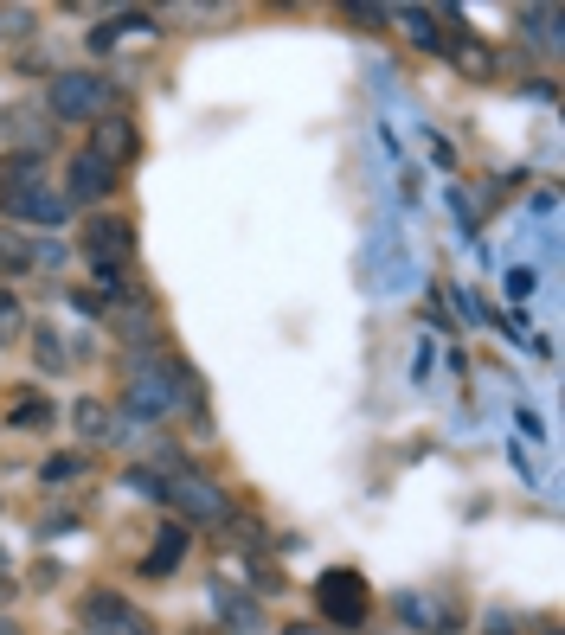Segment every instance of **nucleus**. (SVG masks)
<instances>
[{
    "mask_svg": "<svg viewBox=\"0 0 565 635\" xmlns=\"http://www.w3.org/2000/svg\"><path fill=\"white\" fill-rule=\"evenodd\" d=\"M315 610H322L334 629H360L366 623V578L347 571V565L322 571V584H315Z\"/></svg>",
    "mask_w": 565,
    "mask_h": 635,
    "instance_id": "1",
    "label": "nucleus"
},
{
    "mask_svg": "<svg viewBox=\"0 0 565 635\" xmlns=\"http://www.w3.org/2000/svg\"><path fill=\"white\" fill-rule=\"evenodd\" d=\"M0 212H7V219H33V225H65L71 219V199L52 193L33 174V180H7V187H0Z\"/></svg>",
    "mask_w": 565,
    "mask_h": 635,
    "instance_id": "2",
    "label": "nucleus"
},
{
    "mask_svg": "<svg viewBox=\"0 0 565 635\" xmlns=\"http://www.w3.org/2000/svg\"><path fill=\"white\" fill-rule=\"evenodd\" d=\"M103 103H110V77H97V71H58L52 77V116L84 122V116H103Z\"/></svg>",
    "mask_w": 565,
    "mask_h": 635,
    "instance_id": "3",
    "label": "nucleus"
},
{
    "mask_svg": "<svg viewBox=\"0 0 565 635\" xmlns=\"http://www.w3.org/2000/svg\"><path fill=\"white\" fill-rule=\"evenodd\" d=\"M84 623L97 635H155V623H148L129 597H116V591H90L84 597Z\"/></svg>",
    "mask_w": 565,
    "mask_h": 635,
    "instance_id": "4",
    "label": "nucleus"
},
{
    "mask_svg": "<svg viewBox=\"0 0 565 635\" xmlns=\"http://www.w3.org/2000/svg\"><path fill=\"white\" fill-rule=\"evenodd\" d=\"M167 507H180L187 520H225V494L212 488V482H200V475H180V482H167Z\"/></svg>",
    "mask_w": 565,
    "mask_h": 635,
    "instance_id": "5",
    "label": "nucleus"
},
{
    "mask_svg": "<svg viewBox=\"0 0 565 635\" xmlns=\"http://www.w3.org/2000/svg\"><path fill=\"white\" fill-rule=\"evenodd\" d=\"M116 193V167L97 161V154H78L65 167V199H110Z\"/></svg>",
    "mask_w": 565,
    "mask_h": 635,
    "instance_id": "6",
    "label": "nucleus"
},
{
    "mask_svg": "<svg viewBox=\"0 0 565 635\" xmlns=\"http://www.w3.org/2000/svg\"><path fill=\"white\" fill-rule=\"evenodd\" d=\"M84 251L97 257V263H122V257L135 251V231L122 225V219H90L84 225Z\"/></svg>",
    "mask_w": 565,
    "mask_h": 635,
    "instance_id": "7",
    "label": "nucleus"
},
{
    "mask_svg": "<svg viewBox=\"0 0 565 635\" xmlns=\"http://www.w3.org/2000/svg\"><path fill=\"white\" fill-rule=\"evenodd\" d=\"M180 559H187V526L167 520V526H161V539H155V552L142 559V578H167V571H174Z\"/></svg>",
    "mask_w": 565,
    "mask_h": 635,
    "instance_id": "8",
    "label": "nucleus"
},
{
    "mask_svg": "<svg viewBox=\"0 0 565 635\" xmlns=\"http://www.w3.org/2000/svg\"><path fill=\"white\" fill-rule=\"evenodd\" d=\"M174 385H161L155 373H142L135 379V392H129V411H148V417H161V411H174Z\"/></svg>",
    "mask_w": 565,
    "mask_h": 635,
    "instance_id": "9",
    "label": "nucleus"
},
{
    "mask_svg": "<svg viewBox=\"0 0 565 635\" xmlns=\"http://www.w3.org/2000/svg\"><path fill=\"white\" fill-rule=\"evenodd\" d=\"M90 154H97V161H110V167H122V161L135 154V129H129V122H103V129H97V148H90Z\"/></svg>",
    "mask_w": 565,
    "mask_h": 635,
    "instance_id": "10",
    "label": "nucleus"
},
{
    "mask_svg": "<svg viewBox=\"0 0 565 635\" xmlns=\"http://www.w3.org/2000/svg\"><path fill=\"white\" fill-rule=\"evenodd\" d=\"M110 328H116V340H129V347H142V340L155 334V321H148V302H129V308H110Z\"/></svg>",
    "mask_w": 565,
    "mask_h": 635,
    "instance_id": "11",
    "label": "nucleus"
},
{
    "mask_svg": "<svg viewBox=\"0 0 565 635\" xmlns=\"http://www.w3.org/2000/svg\"><path fill=\"white\" fill-rule=\"evenodd\" d=\"M33 244H26L20 238V231H0V283H13V276H26V270H33Z\"/></svg>",
    "mask_w": 565,
    "mask_h": 635,
    "instance_id": "12",
    "label": "nucleus"
},
{
    "mask_svg": "<svg viewBox=\"0 0 565 635\" xmlns=\"http://www.w3.org/2000/svg\"><path fill=\"white\" fill-rule=\"evenodd\" d=\"M7 424L13 430H45V424H58V411L45 398H20V405H7Z\"/></svg>",
    "mask_w": 565,
    "mask_h": 635,
    "instance_id": "13",
    "label": "nucleus"
},
{
    "mask_svg": "<svg viewBox=\"0 0 565 635\" xmlns=\"http://www.w3.org/2000/svg\"><path fill=\"white\" fill-rule=\"evenodd\" d=\"M71 417H78V430H84V437H110V405H103V398H84V405L78 411H71Z\"/></svg>",
    "mask_w": 565,
    "mask_h": 635,
    "instance_id": "14",
    "label": "nucleus"
},
{
    "mask_svg": "<svg viewBox=\"0 0 565 635\" xmlns=\"http://www.w3.org/2000/svg\"><path fill=\"white\" fill-rule=\"evenodd\" d=\"M456 65L476 71V77H495V52H488V45H476V39H463V45H456Z\"/></svg>",
    "mask_w": 565,
    "mask_h": 635,
    "instance_id": "15",
    "label": "nucleus"
},
{
    "mask_svg": "<svg viewBox=\"0 0 565 635\" xmlns=\"http://www.w3.org/2000/svg\"><path fill=\"white\" fill-rule=\"evenodd\" d=\"M399 616H405V623H418V629H444V623H450V616L431 610L424 597H399Z\"/></svg>",
    "mask_w": 565,
    "mask_h": 635,
    "instance_id": "16",
    "label": "nucleus"
},
{
    "mask_svg": "<svg viewBox=\"0 0 565 635\" xmlns=\"http://www.w3.org/2000/svg\"><path fill=\"white\" fill-rule=\"evenodd\" d=\"M26 328V308H20V296H13V289H0V347H7L13 334Z\"/></svg>",
    "mask_w": 565,
    "mask_h": 635,
    "instance_id": "17",
    "label": "nucleus"
},
{
    "mask_svg": "<svg viewBox=\"0 0 565 635\" xmlns=\"http://www.w3.org/2000/svg\"><path fill=\"white\" fill-rule=\"evenodd\" d=\"M78 475H84L78 456H45V462H39V482H52V488H58V482H78Z\"/></svg>",
    "mask_w": 565,
    "mask_h": 635,
    "instance_id": "18",
    "label": "nucleus"
},
{
    "mask_svg": "<svg viewBox=\"0 0 565 635\" xmlns=\"http://www.w3.org/2000/svg\"><path fill=\"white\" fill-rule=\"evenodd\" d=\"M33 360L45 366V373H58V366H65V347L52 340V328H33Z\"/></svg>",
    "mask_w": 565,
    "mask_h": 635,
    "instance_id": "19",
    "label": "nucleus"
},
{
    "mask_svg": "<svg viewBox=\"0 0 565 635\" xmlns=\"http://www.w3.org/2000/svg\"><path fill=\"white\" fill-rule=\"evenodd\" d=\"M405 33L418 39V45H444V33L431 26V13H405Z\"/></svg>",
    "mask_w": 565,
    "mask_h": 635,
    "instance_id": "20",
    "label": "nucleus"
},
{
    "mask_svg": "<svg viewBox=\"0 0 565 635\" xmlns=\"http://www.w3.org/2000/svg\"><path fill=\"white\" fill-rule=\"evenodd\" d=\"M488 635H521V629H514V616H488Z\"/></svg>",
    "mask_w": 565,
    "mask_h": 635,
    "instance_id": "21",
    "label": "nucleus"
},
{
    "mask_svg": "<svg viewBox=\"0 0 565 635\" xmlns=\"http://www.w3.org/2000/svg\"><path fill=\"white\" fill-rule=\"evenodd\" d=\"M13 597H20V584H13V578H0V603H13Z\"/></svg>",
    "mask_w": 565,
    "mask_h": 635,
    "instance_id": "22",
    "label": "nucleus"
},
{
    "mask_svg": "<svg viewBox=\"0 0 565 635\" xmlns=\"http://www.w3.org/2000/svg\"><path fill=\"white\" fill-rule=\"evenodd\" d=\"M0 635H20V623H7V616H0Z\"/></svg>",
    "mask_w": 565,
    "mask_h": 635,
    "instance_id": "23",
    "label": "nucleus"
},
{
    "mask_svg": "<svg viewBox=\"0 0 565 635\" xmlns=\"http://www.w3.org/2000/svg\"><path fill=\"white\" fill-rule=\"evenodd\" d=\"M289 635H315V629H289Z\"/></svg>",
    "mask_w": 565,
    "mask_h": 635,
    "instance_id": "24",
    "label": "nucleus"
}]
</instances>
